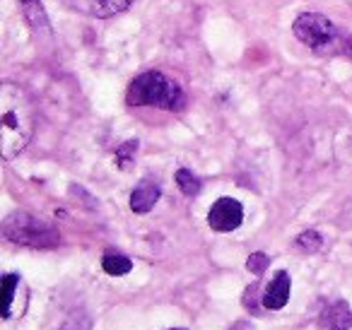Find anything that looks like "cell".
<instances>
[{
  "instance_id": "cell-13",
  "label": "cell",
  "mask_w": 352,
  "mask_h": 330,
  "mask_svg": "<svg viewBox=\"0 0 352 330\" xmlns=\"http://www.w3.org/2000/svg\"><path fill=\"white\" fill-rule=\"evenodd\" d=\"M294 246H297L302 253H316L318 248L323 246V239L316 229H307V232H302L297 239H294Z\"/></svg>"
},
{
  "instance_id": "cell-16",
  "label": "cell",
  "mask_w": 352,
  "mask_h": 330,
  "mask_svg": "<svg viewBox=\"0 0 352 330\" xmlns=\"http://www.w3.org/2000/svg\"><path fill=\"white\" fill-rule=\"evenodd\" d=\"M268 256L265 253H251L249 261H246V267H249V272H254V275H263L265 267H268Z\"/></svg>"
},
{
  "instance_id": "cell-14",
  "label": "cell",
  "mask_w": 352,
  "mask_h": 330,
  "mask_svg": "<svg viewBox=\"0 0 352 330\" xmlns=\"http://www.w3.org/2000/svg\"><path fill=\"white\" fill-rule=\"evenodd\" d=\"M135 155H138V140L123 142V145L116 150V166H118V169L126 171L128 166H131L133 162H135Z\"/></svg>"
},
{
  "instance_id": "cell-6",
  "label": "cell",
  "mask_w": 352,
  "mask_h": 330,
  "mask_svg": "<svg viewBox=\"0 0 352 330\" xmlns=\"http://www.w3.org/2000/svg\"><path fill=\"white\" fill-rule=\"evenodd\" d=\"M27 309V287L20 275L8 272L3 277V318H20Z\"/></svg>"
},
{
  "instance_id": "cell-11",
  "label": "cell",
  "mask_w": 352,
  "mask_h": 330,
  "mask_svg": "<svg viewBox=\"0 0 352 330\" xmlns=\"http://www.w3.org/2000/svg\"><path fill=\"white\" fill-rule=\"evenodd\" d=\"M102 267H104L107 275L121 277V275H128V272L133 270V261L126 256H121V253H107V256L102 258Z\"/></svg>"
},
{
  "instance_id": "cell-9",
  "label": "cell",
  "mask_w": 352,
  "mask_h": 330,
  "mask_svg": "<svg viewBox=\"0 0 352 330\" xmlns=\"http://www.w3.org/2000/svg\"><path fill=\"white\" fill-rule=\"evenodd\" d=\"M160 195H162L160 184L147 176V179H142L140 184L135 186V190L131 193V210H133V212H138V214L150 212V210L155 208L157 200H160Z\"/></svg>"
},
{
  "instance_id": "cell-3",
  "label": "cell",
  "mask_w": 352,
  "mask_h": 330,
  "mask_svg": "<svg viewBox=\"0 0 352 330\" xmlns=\"http://www.w3.org/2000/svg\"><path fill=\"white\" fill-rule=\"evenodd\" d=\"M292 34L318 56L347 51V36L321 12H304L294 20Z\"/></svg>"
},
{
  "instance_id": "cell-15",
  "label": "cell",
  "mask_w": 352,
  "mask_h": 330,
  "mask_svg": "<svg viewBox=\"0 0 352 330\" xmlns=\"http://www.w3.org/2000/svg\"><path fill=\"white\" fill-rule=\"evenodd\" d=\"M22 8H25V15H27V20L32 22V25L39 30V22H36V17L41 20V25L46 27V15H44V8H41V3L39 0H22Z\"/></svg>"
},
{
  "instance_id": "cell-5",
  "label": "cell",
  "mask_w": 352,
  "mask_h": 330,
  "mask_svg": "<svg viewBox=\"0 0 352 330\" xmlns=\"http://www.w3.org/2000/svg\"><path fill=\"white\" fill-rule=\"evenodd\" d=\"M241 222H244V208L234 198L215 200L210 212H208V224L215 232H234Z\"/></svg>"
},
{
  "instance_id": "cell-18",
  "label": "cell",
  "mask_w": 352,
  "mask_h": 330,
  "mask_svg": "<svg viewBox=\"0 0 352 330\" xmlns=\"http://www.w3.org/2000/svg\"><path fill=\"white\" fill-rule=\"evenodd\" d=\"M171 330H186V328H171Z\"/></svg>"
},
{
  "instance_id": "cell-4",
  "label": "cell",
  "mask_w": 352,
  "mask_h": 330,
  "mask_svg": "<svg viewBox=\"0 0 352 330\" xmlns=\"http://www.w3.org/2000/svg\"><path fill=\"white\" fill-rule=\"evenodd\" d=\"M3 236L17 246L27 248H56L60 243V234L46 219L34 217L30 212H12L3 219Z\"/></svg>"
},
{
  "instance_id": "cell-17",
  "label": "cell",
  "mask_w": 352,
  "mask_h": 330,
  "mask_svg": "<svg viewBox=\"0 0 352 330\" xmlns=\"http://www.w3.org/2000/svg\"><path fill=\"white\" fill-rule=\"evenodd\" d=\"M244 306H246L249 311H254V314L258 311V309H256V285H251L249 289H246V294H244Z\"/></svg>"
},
{
  "instance_id": "cell-2",
  "label": "cell",
  "mask_w": 352,
  "mask_h": 330,
  "mask_svg": "<svg viewBox=\"0 0 352 330\" xmlns=\"http://www.w3.org/2000/svg\"><path fill=\"white\" fill-rule=\"evenodd\" d=\"M126 102L131 107H157L166 111H182L186 104L182 85L166 78L160 70H145L131 82L126 94Z\"/></svg>"
},
{
  "instance_id": "cell-10",
  "label": "cell",
  "mask_w": 352,
  "mask_h": 330,
  "mask_svg": "<svg viewBox=\"0 0 352 330\" xmlns=\"http://www.w3.org/2000/svg\"><path fill=\"white\" fill-rule=\"evenodd\" d=\"M135 0H92L89 3V10H92L94 17H113V15H121L126 12L128 8L133 6Z\"/></svg>"
},
{
  "instance_id": "cell-7",
  "label": "cell",
  "mask_w": 352,
  "mask_h": 330,
  "mask_svg": "<svg viewBox=\"0 0 352 330\" xmlns=\"http://www.w3.org/2000/svg\"><path fill=\"white\" fill-rule=\"evenodd\" d=\"M289 289H292V280H289L287 270H278L275 277L270 280V285L265 287L263 294V306L270 311H280L285 309V304L289 301Z\"/></svg>"
},
{
  "instance_id": "cell-12",
  "label": "cell",
  "mask_w": 352,
  "mask_h": 330,
  "mask_svg": "<svg viewBox=\"0 0 352 330\" xmlns=\"http://www.w3.org/2000/svg\"><path fill=\"white\" fill-rule=\"evenodd\" d=\"M176 184H179V188H182L184 195H191V198L201 193V188H203L201 179H198V176L193 174V171H188V169L176 171Z\"/></svg>"
},
{
  "instance_id": "cell-8",
  "label": "cell",
  "mask_w": 352,
  "mask_h": 330,
  "mask_svg": "<svg viewBox=\"0 0 352 330\" xmlns=\"http://www.w3.org/2000/svg\"><path fill=\"white\" fill-rule=\"evenodd\" d=\"M321 325L326 330H350L352 328V309L347 301L333 299L323 306L321 311Z\"/></svg>"
},
{
  "instance_id": "cell-1",
  "label": "cell",
  "mask_w": 352,
  "mask_h": 330,
  "mask_svg": "<svg viewBox=\"0 0 352 330\" xmlns=\"http://www.w3.org/2000/svg\"><path fill=\"white\" fill-rule=\"evenodd\" d=\"M34 133V107L27 92L15 82L0 85V152L3 160H15L30 145Z\"/></svg>"
}]
</instances>
